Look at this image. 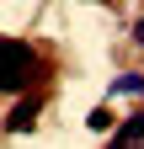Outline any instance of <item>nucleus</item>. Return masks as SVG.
Here are the masks:
<instances>
[{
    "instance_id": "1",
    "label": "nucleus",
    "mask_w": 144,
    "mask_h": 149,
    "mask_svg": "<svg viewBox=\"0 0 144 149\" xmlns=\"http://www.w3.org/2000/svg\"><path fill=\"white\" fill-rule=\"evenodd\" d=\"M32 80H38V53L27 43H16V37H0V91L22 96Z\"/></svg>"
},
{
    "instance_id": "2",
    "label": "nucleus",
    "mask_w": 144,
    "mask_h": 149,
    "mask_svg": "<svg viewBox=\"0 0 144 149\" xmlns=\"http://www.w3.org/2000/svg\"><path fill=\"white\" fill-rule=\"evenodd\" d=\"M38 112H43L38 96H22V101L6 112V133H32V128H38Z\"/></svg>"
},
{
    "instance_id": "3",
    "label": "nucleus",
    "mask_w": 144,
    "mask_h": 149,
    "mask_svg": "<svg viewBox=\"0 0 144 149\" xmlns=\"http://www.w3.org/2000/svg\"><path fill=\"white\" fill-rule=\"evenodd\" d=\"M139 144H144V112H134V117H123L107 149H139Z\"/></svg>"
},
{
    "instance_id": "4",
    "label": "nucleus",
    "mask_w": 144,
    "mask_h": 149,
    "mask_svg": "<svg viewBox=\"0 0 144 149\" xmlns=\"http://www.w3.org/2000/svg\"><path fill=\"white\" fill-rule=\"evenodd\" d=\"M107 96H144V74H134V69L117 74V80L107 85Z\"/></svg>"
},
{
    "instance_id": "5",
    "label": "nucleus",
    "mask_w": 144,
    "mask_h": 149,
    "mask_svg": "<svg viewBox=\"0 0 144 149\" xmlns=\"http://www.w3.org/2000/svg\"><path fill=\"white\" fill-rule=\"evenodd\" d=\"M85 123H91L96 133H107V128H112V107H96V112H91V117H85Z\"/></svg>"
},
{
    "instance_id": "6",
    "label": "nucleus",
    "mask_w": 144,
    "mask_h": 149,
    "mask_svg": "<svg viewBox=\"0 0 144 149\" xmlns=\"http://www.w3.org/2000/svg\"><path fill=\"white\" fill-rule=\"evenodd\" d=\"M134 43L144 48V16H139V22H134Z\"/></svg>"
}]
</instances>
